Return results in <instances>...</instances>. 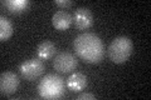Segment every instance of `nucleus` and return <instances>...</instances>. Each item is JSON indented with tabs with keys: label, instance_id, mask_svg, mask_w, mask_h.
Listing matches in <instances>:
<instances>
[{
	"label": "nucleus",
	"instance_id": "12",
	"mask_svg": "<svg viewBox=\"0 0 151 100\" xmlns=\"http://www.w3.org/2000/svg\"><path fill=\"white\" fill-rule=\"evenodd\" d=\"M13 33H14L13 24L10 23V20L8 18L1 15L0 16V40L6 41L9 38H12Z\"/></svg>",
	"mask_w": 151,
	"mask_h": 100
},
{
	"label": "nucleus",
	"instance_id": "14",
	"mask_svg": "<svg viewBox=\"0 0 151 100\" xmlns=\"http://www.w3.org/2000/svg\"><path fill=\"white\" fill-rule=\"evenodd\" d=\"M78 100H83V99H96V95L94 94H89V93H83L78 95Z\"/></svg>",
	"mask_w": 151,
	"mask_h": 100
},
{
	"label": "nucleus",
	"instance_id": "5",
	"mask_svg": "<svg viewBox=\"0 0 151 100\" xmlns=\"http://www.w3.org/2000/svg\"><path fill=\"white\" fill-rule=\"evenodd\" d=\"M53 66L59 73H70L78 66V60L74 54L68 53V51H62L58 55H55Z\"/></svg>",
	"mask_w": 151,
	"mask_h": 100
},
{
	"label": "nucleus",
	"instance_id": "3",
	"mask_svg": "<svg viewBox=\"0 0 151 100\" xmlns=\"http://www.w3.org/2000/svg\"><path fill=\"white\" fill-rule=\"evenodd\" d=\"M64 80L55 74H47L38 85V93L44 99H59L64 94Z\"/></svg>",
	"mask_w": 151,
	"mask_h": 100
},
{
	"label": "nucleus",
	"instance_id": "4",
	"mask_svg": "<svg viewBox=\"0 0 151 100\" xmlns=\"http://www.w3.org/2000/svg\"><path fill=\"white\" fill-rule=\"evenodd\" d=\"M20 74L28 82H33L44 73V64L39 58H32L20 64Z\"/></svg>",
	"mask_w": 151,
	"mask_h": 100
},
{
	"label": "nucleus",
	"instance_id": "13",
	"mask_svg": "<svg viewBox=\"0 0 151 100\" xmlns=\"http://www.w3.org/2000/svg\"><path fill=\"white\" fill-rule=\"evenodd\" d=\"M54 4L62 9H67L72 6V1L70 0H54Z\"/></svg>",
	"mask_w": 151,
	"mask_h": 100
},
{
	"label": "nucleus",
	"instance_id": "8",
	"mask_svg": "<svg viewBox=\"0 0 151 100\" xmlns=\"http://www.w3.org/2000/svg\"><path fill=\"white\" fill-rule=\"evenodd\" d=\"M73 18L72 15L65 11V10H59L54 13V15L52 16V24L57 30H67L69 29V26L72 25Z\"/></svg>",
	"mask_w": 151,
	"mask_h": 100
},
{
	"label": "nucleus",
	"instance_id": "9",
	"mask_svg": "<svg viewBox=\"0 0 151 100\" xmlns=\"http://www.w3.org/2000/svg\"><path fill=\"white\" fill-rule=\"evenodd\" d=\"M65 84H67V88L70 91L78 93L86 89L88 82H87V77L83 73H73L67 79V83Z\"/></svg>",
	"mask_w": 151,
	"mask_h": 100
},
{
	"label": "nucleus",
	"instance_id": "2",
	"mask_svg": "<svg viewBox=\"0 0 151 100\" xmlns=\"http://www.w3.org/2000/svg\"><path fill=\"white\" fill-rule=\"evenodd\" d=\"M132 48L134 44L129 36H117L111 41L107 49L108 58L115 64L126 63L131 56Z\"/></svg>",
	"mask_w": 151,
	"mask_h": 100
},
{
	"label": "nucleus",
	"instance_id": "6",
	"mask_svg": "<svg viewBox=\"0 0 151 100\" xmlns=\"http://www.w3.org/2000/svg\"><path fill=\"white\" fill-rule=\"evenodd\" d=\"M19 78L13 71H5L0 75V93L1 95H10L15 93L19 87Z\"/></svg>",
	"mask_w": 151,
	"mask_h": 100
},
{
	"label": "nucleus",
	"instance_id": "1",
	"mask_svg": "<svg viewBox=\"0 0 151 100\" xmlns=\"http://www.w3.org/2000/svg\"><path fill=\"white\" fill-rule=\"evenodd\" d=\"M74 51L88 64H97L105 56V45L94 33H82L73 41Z\"/></svg>",
	"mask_w": 151,
	"mask_h": 100
},
{
	"label": "nucleus",
	"instance_id": "10",
	"mask_svg": "<svg viewBox=\"0 0 151 100\" xmlns=\"http://www.w3.org/2000/svg\"><path fill=\"white\" fill-rule=\"evenodd\" d=\"M55 51H57L55 44L53 41H49V40L42 41L37 48L38 58L42 59V60H48L50 58H53L55 55Z\"/></svg>",
	"mask_w": 151,
	"mask_h": 100
},
{
	"label": "nucleus",
	"instance_id": "11",
	"mask_svg": "<svg viewBox=\"0 0 151 100\" xmlns=\"http://www.w3.org/2000/svg\"><path fill=\"white\" fill-rule=\"evenodd\" d=\"M4 6L13 14H20L29 8V0H5L1 3Z\"/></svg>",
	"mask_w": 151,
	"mask_h": 100
},
{
	"label": "nucleus",
	"instance_id": "7",
	"mask_svg": "<svg viewBox=\"0 0 151 100\" xmlns=\"http://www.w3.org/2000/svg\"><path fill=\"white\" fill-rule=\"evenodd\" d=\"M73 21L76 24V28H78L79 30L89 29L93 24V14L86 6L77 8L73 14Z\"/></svg>",
	"mask_w": 151,
	"mask_h": 100
}]
</instances>
